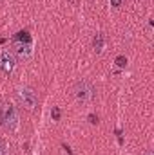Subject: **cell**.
<instances>
[{"instance_id": "1", "label": "cell", "mask_w": 154, "mask_h": 155, "mask_svg": "<svg viewBox=\"0 0 154 155\" xmlns=\"http://www.w3.org/2000/svg\"><path fill=\"white\" fill-rule=\"evenodd\" d=\"M16 121H18V117H16L15 107H13L11 103L2 105V108H0V124L5 126L7 130H13L15 124H16Z\"/></svg>"}, {"instance_id": "2", "label": "cell", "mask_w": 154, "mask_h": 155, "mask_svg": "<svg viewBox=\"0 0 154 155\" xmlns=\"http://www.w3.org/2000/svg\"><path fill=\"white\" fill-rule=\"evenodd\" d=\"M18 99H20V103H22L27 110H33V108L37 107V103H38L37 92H35L33 88H29V87L18 88Z\"/></svg>"}, {"instance_id": "3", "label": "cell", "mask_w": 154, "mask_h": 155, "mask_svg": "<svg viewBox=\"0 0 154 155\" xmlns=\"http://www.w3.org/2000/svg\"><path fill=\"white\" fill-rule=\"evenodd\" d=\"M16 67V58L9 49H0V71L11 74Z\"/></svg>"}, {"instance_id": "4", "label": "cell", "mask_w": 154, "mask_h": 155, "mask_svg": "<svg viewBox=\"0 0 154 155\" xmlns=\"http://www.w3.org/2000/svg\"><path fill=\"white\" fill-rule=\"evenodd\" d=\"M93 94H94V88H93V85L89 81L82 79V81H78L75 85V96H76V99L80 103H87L93 97Z\"/></svg>"}, {"instance_id": "5", "label": "cell", "mask_w": 154, "mask_h": 155, "mask_svg": "<svg viewBox=\"0 0 154 155\" xmlns=\"http://www.w3.org/2000/svg\"><path fill=\"white\" fill-rule=\"evenodd\" d=\"M15 56L26 60L31 56V43H18V41H13V51H11Z\"/></svg>"}, {"instance_id": "6", "label": "cell", "mask_w": 154, "mask_h": 155, "mask_svg": "<svg viewBox=\"0 0 154 155\" xmlns=\"http://www.w3.org/2000/svg\"><path fill=\"white\" fill-rule=\"evenodd\" d=\"M13 41H18V43H31V35L27 31H18L15 36H13Z\"/></svg>"}, {"instance_id": "7", "label": "cell", "mask_w": 154, "mask_h": 155, "mask_svg": "<svg viewBox=\"0 0 154 155\" xmlns=\"http://www.w3.org/2000/svg\"><path fill=\"white\" fill-rule=\"evenodd\" d=\"M93 47H94L96 52H102V49H103V35H102V33H96V35H94V38H93Z\"/></svg>"}, {"instance_id": "8", "label": "cell", "mask_w": 154, "mask_h": 155, "mask_svg": "<svg viewBox=\"0 0 154 155\" xmlns=\"http://www.w3.org/2000/svg\"><path fill=\"white\" fill-rule=\"evenodd\" d=\"M114 63L120 67V69H123V67L127 65V58H125V56H118V58L114 60Z\"/></svg>"}, {"instance_id": "9", "label": "cell", "mask_w": 154, "mask_h": 155, "mask_svg": "<svg viewBox=\"0 0 154 155\" xmlns=\"http://www.w3.org/2000/svg\"><path fill=\"white\" fill-rule=\"evenodd\" d=\"M51 117H53L54 121L60 119V108H58V107H53V110H51Z\"/></svg>"}, {"instance_id": "10", "label": "cell", "mask_w": 154, "mask_h": 155, "mask_svg": "<svg viewBox=\"0 0 154 155\" xmlns=\"http://www.w3.org/2000/svg\"><path fill=\"white\" fill-rule=\"evenodd\" d=\"M87 119H89V123H93V124H96V123H98V116H94V114H89Z\"/></svg>"}, {"instance_id": "11", "label": "cell", "mask_w": 154, "mask_h": 155, "mask_svg": "<svg viewBox=\"0 0 154 155\" xmlns=\"http://www.w3.org/2000/svg\"><path fill=\"white\" fill-rule=\"evenodd\" d=\"M121 2H123V0H111V5H113V7H120Z\"/></svg>"}, {"instance_id": "12", "label": "cell", "mask_w": 154, "mask_h": 155, "mask_svg": "<svg viewBox=\"0 0 154 155\" xmlns=\"http://www.w3.org/2000/svg\"><path fill=\"white\" fill-rule=\"evenodd\" d=\"M5 153V144H4V141H0V155Z\"/></svg>"}, {"instance_id": "13", "label": "cell", "mask_w": 154, "mask_h": 155, "mask_svg": "<svg viewBox=\"0 0 154 155\" xmlns=\"http://www.w3.org/2000/svg\"><path fill=\"white\" fill-rule=\"evenodd\" d=\"M143 155H152V152H145Z\"/></svg>"}]
</instances>
